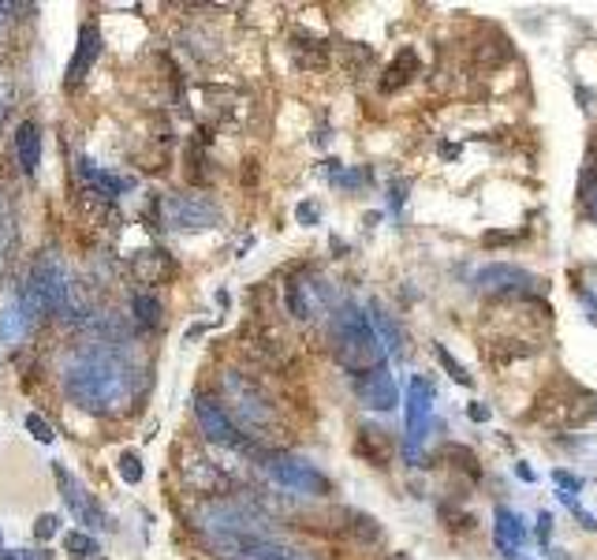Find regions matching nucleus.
<instances>
[{"label":"nucleus","mask_w":597,"mask_h":560,"mask_svg":"<svg viewBox=\"0 0 597 560\" xmlns=\"http://www.w3.org/2000/svg\"><path fill=\"white\" fill-rule=\"evenodd\" d=\"M198 531L217 560H318V553L280 535L273 520L247 501H206L198 509Z\"/></svg>","instance_id":"obj_1"},{"label":"nucleus","mask_w":597,"mask_h":560,"mask_svg":"<svg viewBox=\"0 0 597 560\" xmlns=\"http://www.w3.org/2000/svg\"><path fill=\"white\" fill-rule=\"evenodd\" d=\"M60 381H64L72 404L94 411V415H112L131 400L135 374H131L127 358L112 352V348H83V352L68 358Z\"/></svg>","instance_id":"obj_2"},{"label":"nucleus","mask_w":597,"mask_h":560,"mask_svg":"<svg viewBox=\"0 0 597 560\" xmlns=\"http://www.w3.org/2000/svg\"><path fill=\"white\" fill-rule=\"evenodd\" d=\"M329 352L351 378H363V374L385 366L381 332L374 329V318L358 303H340L329 314Z\"/></svg>","instance_id":"obj_3"},{"label":"nucleus","mask_w":597,"mask_h":560,"mask_svg":"<svg viewBox=\"0 0 597 560\" xmlns=\"http://www.w3.org/2000/svg\"><path fill=\"white\" fill-rule=\"evenodd\" d=\"M221 392H224L228 407H232L228 411L232 423L240 426L251 441H266V437H273V430H280L277 404L266 397V389H261L258 381L247 378V374L228 370L221 378Z\"/></svg>","instance_id":"obj_4"},{"label":"nucleus","mask_w":597,"mask_h":560,"mask_svg":"<svg viewBox=\"0 0 597 560\" xmlns=\"http://www.w3.org/2000/svg\"><path fill=\"white\" fill-rule=\"evenodd\" d=\"M594 415H597V397L572 378H552L546 389H541L538 404L531 411L534 423H546L552 430L586 426Z\"/></svg>","instance_id":"obj_5"},{"label":"nucleus","mask_w":597,"mask_h":560,"mask_svg":"<svg viewBox=\"0 0 597 560\" xmlns=\"http://www.w3.org/2000/svg\"><path fill=\"white\" fill-rule=\"evenodd\" d=\"M68 300H72V288H68L64 266H60L57 255H41L31 266V277L23 284V311L31 321H38L41 314H64Z\"/></svg>","instance_id":"obj_6"},{"label":"nucleus","mask_w":597,"mask_h":560,"mask_svg":"<svg viewBox=\"0 0 597 560\" xmlns=\"http://www.w3.org/2000/svg\"><path fill=\"white\" fill-rule=\"evenodd\" d=\"M284 303L295 321L314 326V321H321L325 314L337 311V288H332L318 269H298V273L284 284Z\"/></svg>","instance_id":"obj_7"},{"label":"nucleus","mask_w":597,"mask_h":560,"mask_svg":"<svg viewBox=\"0 0 597 560\" xmlns=\"http://www.w3.org/2000/svg\"><path fill=\"white\" fill-rule=\"evenodd\" d=\"M478 292L497 295V300H534L541 292V280L523 266H508V261H494V266H482L474 273Z\"/></svg>","instance_id":"obj_8"},{"label":"nucleus","mask_w":597,"mask_h":560,"mask_svg":"<svg viewBox=\"0 0 597 560\" xmlns=\"http://www.w3.org/2000/svg\"><path fill=\"white\" fill-rule=\"evenodd\" d=\"M261 467H266V475L273 478L277 486L295 489V494H310V497H329L332 494V478L321 475V471L314 467V463H306V460L273 452V456H266Z\"/></svg>","instance_id":"obj_9"},{"label":"nucleus","mask_w":597,"mask_h":560,"mask_svg":"<svg viewBox=\"0 0 597 560\" xmlns=\"http://www.w3.org/2000/svg\"><path fill=\"white\" fill-rule=\"evenodd\" d=\"M429 426H434V389H429L426 378H411L407 385V437H403V452H407V463L423 460V445L429 437Z\"/></svg>","instance_id":"obj_10"},{"label":"nucleus","mask_w":597,"mask_h":560,"mask_svg":"<svg viewBox=\"0 0 597 560\" xmlns=\"http://www.w3.org/2000/svg\"><path fill=\"white\" fill-rule=\"evenodd\" d=\"M161 217L169 229L180 232H198L221 224V206L206 195H169L161 203Z\"/></svg>","instance_id":"obj_11"},{"label":"nucleus","mask_w":597,"mask_h":560,"mask_svg":"<svg viewBox=\"0 0 597 560\" xmlns=\"http://www.w3.org/2000/svg\"><path fill=\"white\" fill-rule=\"evenodd\" d=\"M195 418H198L202 434H206L214 445H221V449H240V452H247L251 445H254L251 437L232 423V415L224 411L221 400H214V397H195Z\"/></svg>","instance_id":"obj_12"},{"label":"nucleus","mask_w":597,"mask_h":560,"mask_svg":"<svg viewBox=\"0 0 597 560\" xmlns=\"http://www.w3.org/2000/svg\"><path fill=\"white\" fill-rule=\"evenodd\" d=\"M52 475H57V486H60V494H64L68 512L83 523V531H105L109 527V520H105V512L98 509V501H94V497L75 483V475L64 467V463H52Z\"/></svg>","instance_id":"obj_13"},{"label":"nucleus","mask_w":597,"mask_h":560,"mask_svg":"<svg viewBox=\"0 0 597 560\" xmlns=\"http://www.w3.org/2000/svg\"><path fill=\"white\" fill-rule=\"evenodd\" d=\"M355 392H358V400H363V404L370 407V411H392V407H397V400H400L397 381H392L389 366H377V370L363 374V378H355Z\"/></svg>","instance_id":"obj_14"},{"label":"nucleus","mask_w":597,"mask_h":560,"mask_svg":"<svg viewBox=\"0 0 597 560\" xmlns=\"http://www.w3.org/2000/svg\"><path fill=\"white\" fill-rule=\"evenodd\" d=\"M494 546L504 557H520V549L526 546V523L523 515L508 504H497L494 509Z\"/></svg>","instance_id":"obj_15"},{"label":"nucleus","mask_w":597,"mask_h":560,"mask_svg":"<svg viewBox=\"0 0 597 560\" xmlns=\"http://www.w3.org/2000/svg\"><path fill=\"white\" fill-rule=\"evenodd\" d=\"M98 57H101V31L86 23L83 31H78V46H75L72 64H68V83H78V78L90 75V68L98 64Z\"/></svg>","instance_id":"obj_16"},{"label":"nucleus","mask_w":597,"mask_h":560,"mask_svg":"<svg viewBox=\"0 0 597 560\" xmlns=\"http://www.w3.org/2000/svg\"><path fill=\"white\" fill-rule=\"evenodd\" d=\"M418 72H423V60H418V49H400L397 52V60H392L389 68H385V75H381V94H397L403 90V86L411 83Z\"/></svg>","instance_id":"obj_17"},{"label":"nucleus","mask_w":597,"mask_h":560,"mask_svg":"<svg viewBox=\"0 0 597 560\" xmlns=\"http://www.w3.org/2000/svg\"><path fill=\"white\" fill-rule=\"evenodd\" d=\"M15 154H20V169L26 176H34L41 165V131L34 120H23L20 131H15Z\"/></svg>","instance_id":"obj_18"},{"label":"nucleus","mask_w":597,"mask_h":560,"mask_svg":"<svg viewBox=\"0 0 597 560\" xmlns=\"http://www.w3.org/2000/svg\"><path fill=\"white\" fill-rule=\"evenodd\" d=\"M78 172H83V180L94 187V195H101V198H120L131 187V180L112 176V172L98 169V165H94L90 157H83V161H78Z\"/></svg>","instance_id":"obj_19"},{"label":"nucleus","mask_w":597,"mask_h":560,"mask_svg":"<svg viewBox=\"0 0 597 560\" xmlns=\"http://www.w3.org/2000/svg\"><path fill=\"white\" fill-rule=\"evenodd\" d=\"M131 266H135V273L143 277V280H149V284H157V280H169L175 273V261L165 255V251H157V247L154 251H138Z\"/></svg>","instance_id":"obj_20"},{"label":"nucleus","mask_w":597,"mask_h":560,"mask_svg":"<svg viewBox=\"0 0 597 560\" xmlns=\"http://www.w3.org/2000/svg\"><path fill=\"white\" fill-rule=\"evenodd\" d=\"M34 321L26 318V311H23V303L20 300H12L0 311V344H20V340L31 332Z\"/></svg>","instance_id":"obj_21"},{"label":"nucleus","mask_w":597,"mask_h":560,"mask_svg":"<svg viewBox=\"0 0 597 560\" xmlns=\"http://www.w3.org/2000/svg\"><path fill=\"white\" fill-rule=\"evenodd\" d=\"M64 549L78 560H98L101 557V546H98V538H94L90 531H68Z\"/></svg>","instance_id":"obj_22"},{"label":"nucleus","mask_w":597,"mask_h":560,"mask_svg":"<svg viewBox=\"0 0 597 560\" xmlns=\"http://www.w3.org/2000/svg\"><path fill=\"white\" fill-rule=\"evenodd\" d=\"M370 318H374V329H381V337H385V344H389V352H400V329L392 326V318H389V311H385V303H370Z\"/></svg>","instance_id":"obj_23"},{"label":"nucleus","mask_w":597,"mask_h":560,"mask_svg":"<svg viewBox=\"0 0 597 560\" xmlns=\"http://www.w3.org/2000/svg\"><path fill=\"white\" fill-rule=\"evenodd\" d=\"M131 311H135V318L143 321V326H157V321H161V303H157V295L138 292L135 300H131Z\"/></svg>","instance_id":"obj_24"},{"label":"nucleus","mask_w":597,"mask_h":560,"mask_svg":"<svg viewBox=\"0 0 597 560\" xmlns=\"http://www.w3.org/2000/svg\"><path fill=\"white\" fill-rule=\"evenodd\" d=\"M117 471H120V478H124L127 486H138V483H143V460H138L135 452H120Z\"/></svg>","instance_id":"obj_25"},{"label":"nucleus","mask_w":597,"mask_h":560,"mask_svg":"<svg viewBox=\"0 0 597 560\" xmlns=\"http://www.w3.org/2000/svg\"><path fill=\"white\" fill-rule=\"evenodd\" d=\"M434 355L441 358V366L448 370V378H455L460 385H474V378L467 374V366H463V363H455V358L448 355V348H444V344H437V348H434Z\"/></svg>","instance_id":"obj_26"},{"label":"nucleus","mask_w":597,"mask_h":560,"mask_svg":"<svg viewBox=\"0 0 597 560\" xmlns=\"http://www.w3.org/2000/svg\"><path fill=\"white\" fill-rule=\"evenodd\" d=\"M578 203H583V214L597 224V176H583V187H578Z\"/></svg>","instance_id":"obj_27"},{"label":"nucleus","mask_w":597,"mask_h":560,"mask_svg":"<svg viewBox=\"0 0 597 560\" xmlns=\"http://www.w3.org/2000/svg\"><path fill=\"white\" fill-rule=\"evenodd\" d=\"M26 434H31L38 445H52V437H57V434H52V426L38 415V411H31V415H26Z\"/></svg>","instance_id":"obj_28"},{"label":"nucleus","mask_w":597,"mask_h":560,"mask_svg":"<svg viewBox=\"0 0 597 560\" xmlns=\"http://www.w3.org/2000/svg\"><path fill=\"white\" fill-rule=\"evenodd\" d=\"M12 247H15V229H12V214H0V266L8 261V255H12Z\"/></svg>","instance_id":"obj_29"},{"label":"nucleus","mask_w":597,"mask_h":560,"mask_svg":"<svg viewBox=\"0 0 597 560\" xmlns=\"http://www.w3.org/2000/svg\"><path fill=\"white\" fill-rule=\"evenodd\" d=\"M552 483L560 486V494H572V497H578V489H583V478L578 475H572V471H552Z\"/></svg>","instance_id":"obj_30"},{"label":"nucleus","mask_w":597,"mask_h":560,"mask_svg":"<svg viewBox=\"0 0 597 560\" xmlns=\"http://www.w3.org/2000/svg\"><path fill=\"white\" fill-rule=\"evenodd\" d=\"M57 531H60V515H52V512L38 515V523H34V535H38L41 541H49Z\"/></svg>","instance_id":"obj_31"},{"label":"nucleus","mask_w":597,"mask_h":560,"mask_svg":"<svg viewBox=\"0 0 597 560\" xmlns=\"http://www.w3.org/2000/svg\"><path fill=\"white\" fill-rule=\"evenodd\" d=\"M549 535H552V515H549V512H541V515H538V538H541V546L549 541Z\"/></svg>","instance_id":"obj_32"},{"label":"nucleus","mask_w":597,"mask_h":560,"mask_svg":"<svg viewBox=\"0 0 597 560\" xmlns=\"http://www.w3.org/2000/svg\"><path fill=\"white\" fill-rule=\"evenodd\" d=\"M295 214H298V221H303V224H314V221H318V206H298L295 209Z\"/></svg>","instance_id":"obj_33"},{"label":"nucleus","mask_w":597,"mask_h":560,"mask_svg":"<svg viewBox=\"0 0 597 560\" xmlns=\"http://www.w3.org/2000/svg\"><path fill=\"white\" fill-rule=\"evenodd\" d=\"M467 415L474 418V423H489V407L486 404H471Z\"/></svg>","instance_id":"obj_34"},{"label":"nucleus","mask_w":597,"mask_h":560,"mask_svg":"<svg viewBox=\"0 0 597 560\" xmlns=\"http://www.w3.org/2000/svg\"><path fill=\"white\" fill-rule=\"evenodd\" d=\"M26 4H4V0H0V26L8 23V12H23Z\"/></svg>","instance_id":"obj_35"},{"label":"nucleus","mask_w":597,"mask_h":560,"mask_svg":"<svg viewBox=\"0 0 597 560\" xmlns=\"http://www.w3.org/2000/svg\"><path fill=\"white\" fill-rule=\"evenodd\" d=\"M20 560H52V553H46V549H38V553H20Z\"/></svg>","instance_id":"obj_36"},{"label":"nucleus","mask_w":597,"mask_h":560,"mask_svg":"<svg viewBox=\"0 0 597 560\" xmlns=\"http://www.w3.org/2000/svg\"><path fill=\"white\" fill-rule=\"evenodd\" d=\"M0 560H20V553H0Z\"/></svg>","instance_id":"obj_37"},{"label":"nucleus","mask_w":597,"mask_h":560,"mask_svg":"<svg viewBox=\"0 0 597 560\" xmlns=\"http://www.w3.org/2000/svg\"><path fill=\"white\" fill-rule=\"evenodd\" d=\"M400 560H407V557H400Z\"/></svg>","instance_id":"obj_38"}]
</instances>
